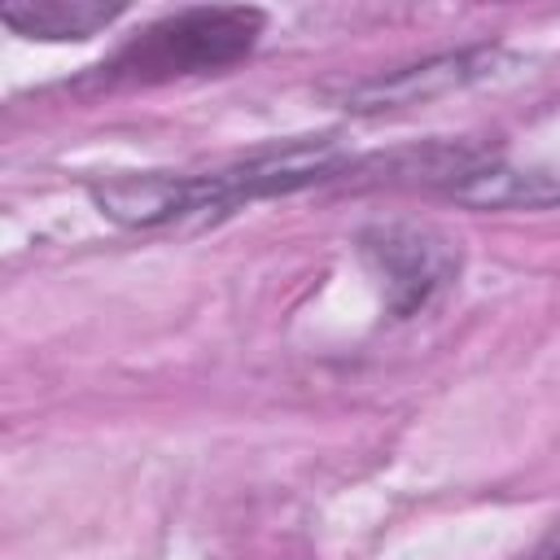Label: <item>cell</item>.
I'll use <instances>...</instances> for the list:
<instances>
[{"label": "cell", "instance_id": "cell-1", "mask_svg": "<svg viewBox=\"0 0 560 560\" xmlns=\"http://www.w3.org/2000/svg\"><path fill=\"white\" fill-rule=\"evenodd\" d=\"M332 166V153L324 149H293L284 158H267V162H249L241 171H223L210 179H118L105 188H92V197L101 201V210H109L122 223H162L188 210H210L249 192H271V188H289V184H306L319 179V171Z\"/></svg>", "mask_w": 560, "mask_h": 560}, {"label": "cell", "instance_id": "cell-6", "mask_svg": "<svg viewBox=\"0 0 560 560\" xmlns=\"http://www.w3.org/2000/svg\"><path fill=\"white\" fill-rule=\"evenodd\" d=\"M538 560H560V534H556V538H551V542L538 551Z\"/></svg>", "mask_w": 560, "mask_h": 560}, {"label": "cell", "instance_id": "cell-4", "mask_svg": "<svg viewBox=\"0 0 560 560\" xmlns=\"http://www.w3.org/2000/svg\"><path fill=\"white\" fill-rule=\"evenodd\" d=\"M122 4H92V0H31V4H4V22L22 35H48V39H83L96 26L114 22Z\"/></svg>", "mask_w": 560, "mask_h": 560}, {"label": "cell", "instance_id": "cell-3", "mask_svg": "<svg viewBox=\"0 0 560 560\" xmlns=\"http://www.w3.org/2000/svg\"><path fill=\"white\" fill-rule=\"evenodd\" d=\"M372 254L381 258V271H385V280H389V293H394L398 311L424 302V298L442 284V276H446V267H451L442 241H433L429 232H411V228H389V232H381L376 245H372Z\"/></svg>", "mask_w": 560, "mask_h": 560}, {"label": "cell", "instance_id": "cell-5", "mask_svg": "<svg viewBox=\"0 0 560 560\" xmlns=\"http://www.w3.org/2000/svg\"><path fill=\"white\" fill-rule=\"evenodd\" d=\"M459 201L472 206H547L560 201V175L556 171H472L459 188H451Z\"/></svg>", "mask_w": 560, "mask_h": 560}, {"label": "cell", "instance_id": "cell-2", "mask_svg": "<svg viewBox=\"0 0 560 560\" xmlns=\"http://www.w3.org/2000/svg\"><path fill=\"white\" fill-rule=\"evenodd\" d=\"M258 26H262V13L254 9H184L158 22L149 35H140L118 57V74L162 79V74L236 61L241 52H249Z\"/></svg>", "mask_w": 560, "mask_h": 560}]
</instances>
